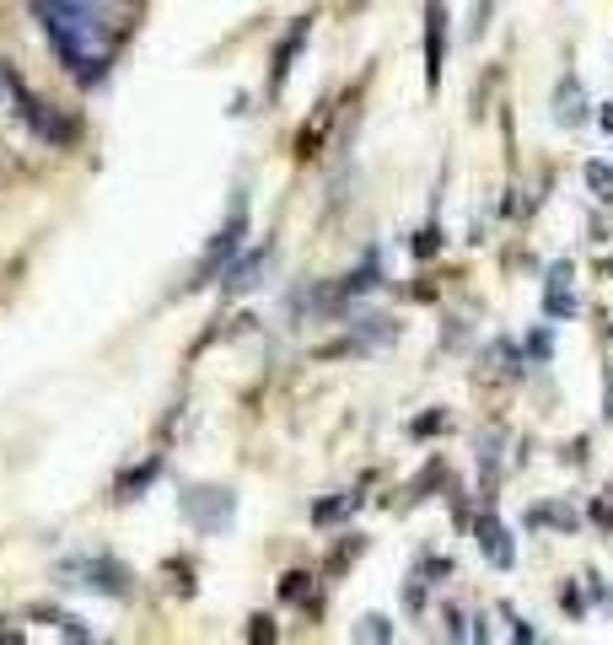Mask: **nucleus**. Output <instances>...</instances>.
Segmentation results:
<instances>
[{"label": "nucleus", "instance_id": "nucleus-1", "mask_svg": "<svg viewBox=\"0 0 613 645\" xmlns=\"http://www.w3.org/2000/svg\"><path fill=\"white\" fill-rule=\"evenodd\" d=\"M38 6V22L60 54V65L76 76L81 86H97L113 70L124 49V33L130 22L113 17V11H97V6H76V0H33Z\"/></svg>", "mask_w": 613, "mask_h": 645}, {"label": "nucleus", "instance_id": "nucleus-2", "mask_svg": "<svg viewBox=\"0 0 613 645\" xmlns=\"http://www.w3.org/2000/svg\"><path fill=\"white\" fill-rule=\"evenodd\" d=\"M6 92H11V103H17V113H22V124L33 129L38 140H49V146H70V140L81 135L76 129V119H65L60 108H49L44 97L33 92V86H27L17 70H6Z\"/></svg>", "mask_w": 613, "mask_h": 645}, {"label": "nucleus", "instance_id": "nucleus-3", "mask_svg": "<svg viewBox=\"0 0 613 645\" xmlns=\"http://www.w3.org/2000/svg\"><path fill=\"white\" fill-rule=\"evenodd\" d=\"M242 237H248V199H232V215H226V226L216 232V242L205 248V258H199V269H194V280L189 285H205V280H216L226 264L237 258V248H242Z\"/></svg>", "mask_w": 613, "mask_h": 645}, {"label": "nucleus", "instance_id": "nucleus-4", "mask_svg": "<svg viewBox=\"0 0 613 645\" xmlns=\"http://www.w3.org/2000/svg\"><path fill=\"white\" fill-rule=\"evenodd\" d=\"M183 511H189L194 527H205V533H221V527L232 522L237 500L226 495V490H189V495H183Z\"/></svg>", "mask_w": 613, "mask_h": 645}, {"label": "nucleus", "instance_id": "nucleus-5", "mask_svg": "<svg viewBox=\"0 0 613 645\" xmlns=\"http://www.w3.org/2000/svg\"><path fill=\"white\" fill-rule=\"evenodd\" d=\"M441 65H447V6L431 0L425 6V86H441Z\"/></svg>", "mask_w": 613, "mask_h": 645}, {"label": "nucleus", "instance_id": "nucleus-6", "mask_svg": "<svg viewBox=\"0 0 613 645\" xmlns=\"http://www.w3.org/2000/svg\"><path fill=\"white\" fill-rule=\"evenodd\" d=\"M65 576H87L81 586H92V592H108V597H124V592H130V570L113 565V559H70Z\"/></svg>", "mask_w": 613, "mask_h": 645}, {"label": "nucleus", "instance_id": "nucleus-7", "mask_svg": "<svg viewBox=\"0 0 613 645\" xmlns=\"http://www.w3.org/2000/svg\"><path fill=\"white\" fill-rule=\"evenodd\" d=\"M474 533H479V549H484V559H490V565H501V570L517 565V543H511V533L495 522V516H479Z\"/></svg>", "mask_w": 613, "mask_h": 645}, {"label": "nucleus", "instance_id": "nucleus-8", "mask_svg": "<svg viewBox=\"0 0 613 645\" xmlns=\"http://www.w3.org/2000/svg\"><path fill=\"white\" fill-rule=\"evenodd\" d=\"M307 27H312V22L302 17V22L291 27V33L280 38V49H275V65H269V92H280V86H285V76H291L296 54H302V43H307Z\"/></svg>", "mask_w": 613, "mask_h": 645}, {"label": "nucleus", "instance_id": "nucleus-9", "mask_svg": "<svg viewBox=\"0 0 613 645\" xmlns=\"http://www.w3.org/2000/svg\"><path fill=\"white\" fill-rule=\"evenodd\" d=\"M544 312H549V318H576V296H570V264H565V258L549 269V285H544Z\"/></svg>", "mask_w": 613, "mask_h": 645}, {"label": "nucleus", "instance_id": "nucleus-10", "mask_svg": "<svg viewBox=\"0 0 613 645\" xmlns=\"http://www.w3.org/2000/svg\"><path fill=\"white\" fill-rule=\"evenodd\" d=\"M554 119H560L565 129H576L581 119H587V103H581V86H576V76H565L560 86H554Z\"/></svg>", "mask_w": 613, "mask_h": 645}, {"label": "nucleus", "instance_id": "nucleus-11", "mask_svg": "<svg viewBox=\"0 0 613 645\" xmlns=\"http://www.w3.org/2000/svg\"><path fill=\"white\" fill-rule=\"evenodd\" d=\"M156 468H162V463L151 457V463H140V468L124 473V479H119V500H135V490H146V484L156 479Z\"/></svg>", "mask_w": 613, "mask_h": 645}, {"label": "nucleus", "instance_id": "nucleus-12", "mask_svg": "<svg viewBox=\"0 0 613 645\" xmlns=\"http://www.w3.org/2000/svg\"><path fill=\"white\" fill-rule=\"evenodd\" d=\"M587 189L603 199V205H613V167L608 162H587Z\"/></svg>", "mask_w": 613, "mask_h": 645}, {"label": "nucleus", "instance_id": "nucleus-13", "mask_svg": "<svg viewBox=\"0 0 613 645\" xmlns=\"http://www.w3.org/2000/svg\"><path fill=\"white\" fill-rule=\"evenodd\" d=\"M280 597H285V602H307V608H312V576H302V570H291V576L280 581Z\"/></svg>", "mask_w": 613, "mask_h": 645}, {"label": "nucleus", "instance_id": "nucleus-14", "mask_svg": "<svg viewBox=\"0 0 613 645\" xmlns=\"http://www.w3.org/2000/svg\"><path fill=\"white\" fill-rule=\"evenodd\" d=\"M345 511H355V495H345V500H323V506H312V522H339Z\"/></svg>", "mask_w": 613, "mask_h": 645}, {"label": "nucleus", "instance_id": "nucleus-15", "mask_svg": "<svg viewBox=\"0 0 613 645\" xmlns=\"http://www.w3.org/2000/svg\"><path fill=\"white\" fill-rule=\"evenodd\" d=\"M355 640H393V629H388V619H361L355 624Z\"/></svg>", "mask_w": 613, "mask_h": 645}, {"label": "nucleus", "instance_id": "nucleus-16", "mask_svg": "<svg viewBox=\"0 0 613 645\" xmlns=\"http://www.w3.org/2000/svg\"><path fill=\"white\" fill-rule=\"evenodd\" d=\"M54 629H65L70 640H92V629H81V619H70V613H49Z\"/></svg>", "mask_w": 613, "mask_h": 645}, {"label": "nucleus", "instance_id": "nucleus-17", "mask_svg": "<svg viewBox=\"0 0 613 645\" xmlns=\"http://www.w3.org/2000/svg\"><path fill=\"white\" fill-rule=\"evenodd\" d=\"M409 248H415V258H431V253L441 248V232H436V226H425V232H420L415 242H409Z\"/></svg>", "mask_w": 613, "mask_h": 645}, {"label": "nucleus", "instance_id": "nucleus-18", "mask_svg": "<svg viewBox=\"0 0 613 645\" xmlns=\"http://www.w3.org/2000/svg\"><path fill=\"white\" fill-rule=\"evenodd\" d=\"M76 6H97V11H113V17H130L140 0H76Z\"/></svg>", "mask_w": 613, "mask_h": 645}, {"label": "nucleus", "instance_id": "nucleus-19", "mask_svg": "<svg viewBox=\"0 0 613 645\" xmlns=\"http://www.w3.org/2000/svg\"><path fill=\"white\" fill-rule=\"evenodd\" d=\"M441 425H447V414H425V420H415L409 430H415V436H436Z\"/></svg>", "mask_w": 613, "mask_h": 645}, {"label": "nucleus", "instance_id": "nucleus-20", "mask_svg": "<svg viewBox=\"0 0 613 645\" xmlns=\"http://www.w3.org/2000/svg\"><path fill=\"white\" fill-rule=\"evenodd\" d=\"M248 640H275V624H269V619H253V629H248Z\"/></svg>", "mask_w": 613, "mask_h": 645}, {"label": "nucleus", "instance_id": "nucleus-21", "mask_svg": "<svg viewBox=\"0 0 613 645\" xmlns=\"http://www.w3.org/2000/svg\"><path fill=\"white\" fill-rule=\"evenodd\" d=\"M603 124H608V129H613V103H608V108H603Z\"/></svg>", "mask_w": 613, "mask_h": 645}, {"label": "nucleus", "instance_id": "nucleus-22", "mask_svg": "<svg viewBox=\"0 0 613 645\" xmlns=\"http://www.w3.org/2000/svg\"><path fill=\"white\" fill-rule=\"evenodd\" d=\"M0 86H6V76H0Z\"/></svg>", "mask_w": 613, "mask_h": 645}]
</instances>
